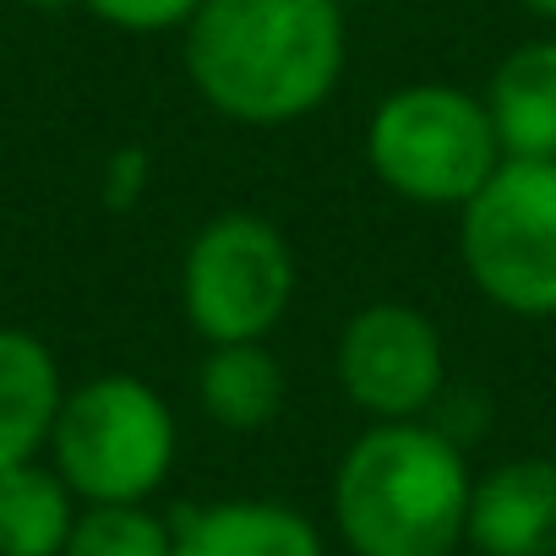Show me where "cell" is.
Masks as SVG:
<instances>
[{
    "mask_svg": "<svg viewBox=\"0 0 556 556\" xmlns=\"http://www.w3.org/2000/svg\"><path fill=\"white\" fill-rule=\"evenodd\" d=\"M186 72L229 121H301L344 77V12L339 0H202L186 23Z\"/></svg>",
    "mask_w": 556,
    "mask_h": 556,
    "instance_id": "6da1fadb",
    "label": "cell"
},
{
    "mask_svg": "<svg viewBox=\"0 0 556 556\" xmlns=\"http://www.w3.org/2000/svg\"><path fill=\"white\" fill-rule=\"evenodd\" d=\"M469 485L458 437L426 420H377L333 475V518L355 556H453Z\"/></svg>",
    "mask_w": 556,
    "mask_h": 556,
    "instance_id": "7a4b0ae2",
    "label": "cell"
},
{
    "mask_svg": "<svg viewBox=\"0 0 556 556\" xmlns=\"http://www.w3.org/2000/svg\"><path fill=\"white\" fill-rule=\"evenodd\" d=\"M50 453L77 502H148L175 464V415L148 382L110 371L61 399Z\"/></svg>",
    "mask_w": 556,
    "mask_h": 556,
    "instance_id": "3957f363",
    "label": "cell"
},
{
    "mask_svg": "<svg viewBox=\"0 0 556 556\" xmlns=\"http://www.w3.org/2000/svg\"><path fill=\"white\" fill-rule=\"evenodd\" d=\"M366 153L382 186L431 207H464L502 164L485 104L447 83H415L382 99L366 131Z\"/></svg>",
    "mask_w": 556,
    "mask_h": 556,
    "instance_id": "277c9868",
    "label": "cell"
},
{
    "mask_svg": "<svg viewBox=\"0 0 556 556\" xmlns=\"http://www.w3.org/2000/svg\"><path fill=\"white\" fill-rule=\"evenodd\" d=\"M458 251L491 306L556 317V159H502L464 202Z\"/></svg>",
    "mask_w": 556,
    "mask_h": 556,
    "instance_id": "5b68a950",
    "label": "cell"
},
{
    "mask_svg": "<svg viewBox=\"0 0 556 556\" xmlns=\"http://www.w3.org/2000/svg\"><path fill=\"white\" fill-rule=\"evenodd\" d=\"M180 295L207 344H256L295 301V251L256 213H218L186 251Z\"/></svg>",
    "mask_w": 556,
    "mask_h": 556,
    "instance_id": "8992f818",
    "label": "cell"
},
{
    "mask_svg": "<svg viewBox=\"0 0 556 556\" xmlns=\"http://www.w3.org/2000/svg\"><path fill=\"white\" fill-rule=\"evenodd\" d=\"M339 382L377 420H420L442 399V333L399 301L350 317L339 339Z\"/></svg>",
    "mask_w": 556,
    "mask_h": 556,
    "instance_id": "52a82bcc",
    "label": "cell"
},
{
    "mask_svg": "<svg viewBox=\"0 0 556 556\" xmlns=\"http://www.w3.org/2000/svg\"><path fill=\"white\" fill-rule=\"evenodd\" d=\"M464 540L480 556H556V458H507L469 485Z\"/></svg>",
    "mask_w": 556,
    "mask_h": 556,
    "instance_id": "ba28073f",
    "label": "cell"
},
{
    "mask_svg": "<svg viewBox=\"0 0 556 556\" xmlns=\"http://www.w3.org/2000/svg\"><path fill=\"white\" fill-rule=\"evenodd\" d=\"M169 556H328L317 523L273 496H229L207 507H180L169 518Z\"/></svg>",
    "mask_w": 556,
    "mask_h": 556,
    "instance_id": "9c48e42d",
    "label": "cell"
},
{
    "mask_svg": "<svg viewBox=\"0 0 556 556\" xmlns=\"http://www.w3.org/2000/svg\"><path fill=\"white\" fill-rule=\"evenodd\" d=\"M61 399L66 388L55 355L23 328H0V469L28 464L50 447Z\"/></svg>",
    "mask_w": 556,
    "mask_h": 556,
    "instance_id": "30bf717a",
    "label": "cell"
},
{
    "mask_svg": "<svg viewBox=\"0 0 556 556\" xmlns=\"http://www.w3.org/2000/svg\"><path fill=\"white\" fill-rule=\"evenodd\" d=\"M502 159H556V45L513 50L485 93Z\"/></svg>",
    "mask_w": 556,
    "mask_h": 556,
    "instance_id": "8fae6325",
    "label": "cell"
},
{
    "mask_svg": "<svg viewBox=\"0 0 556 556\" xmlns=\"http://www.w3.org/2000/svg\"><path fill=\"white\" fill-rule=\"evenodd\" d=\"M77 523V491L55 475V464H12L0 469V556H66Z\"/></svg>",
    "mask_w": 556,
    "mask_h": 556,
    "instance_id": "7c38bea8",
    "label": "cell"
},
{
    "mask_svg": "<svg viewBox=\"0 0 556 556\" xmlns=\"http://www.w3.org/2000/svg\"><path fill=\"white\" fill-rule=\"evenodd\" d=\"M197 399L224 431H262L285 409V371L256 344H213L197 371Z\"/></svg>",
    "mask_w": 556,
    "mask_h": 556,
    "instance_id": "4fadbf2b",
    "label": "cell"
},
{
    "mask_svg": "<svg viewBox=\"0 0 556 556\" xmlns=\"http://www.w3.org/2000/svg\"><path fill=\"white\" fill-rule=\"evenodd\" d=\"M175 529L148 502H88L72 523L66 556H169Z\"/></svg>",
    "mask_w": 556,
    "mask_h": 556,
    "instance_id": "5bb4252c",
    "label": "cell"
},
{
    "mask_svg": "<svg viewBox=\"0 0 556 556\" xmlns=\"http://www.w3.org/2000/svg\"><path fill=\"white\" fill-rule=\"evenodd\" d=\"M93 17H104L110 28L126 34H159V28H180L197 17L202 0H83Z\"/></svg>",
    "mask_w": 556,
    "mask_h": 556,
    "instance_id": "9a60e30c",
    "label": "cell"
},
{
    "mask_svg": "<svg viewBox=\"0 0 556 556\" xmlns=\"http://www.w3.org/2000/svg\"><path fill=\"white\" fill-rule=\"evenodd\" d=\"M523 7H529L534 17H545V23H556V0H523Z\"/></svg>",
    "mask_w": 556,
    "mask_h": 556,
    "instance_id": "2e32d148",
    "label": "cell"
}]
</instances>
